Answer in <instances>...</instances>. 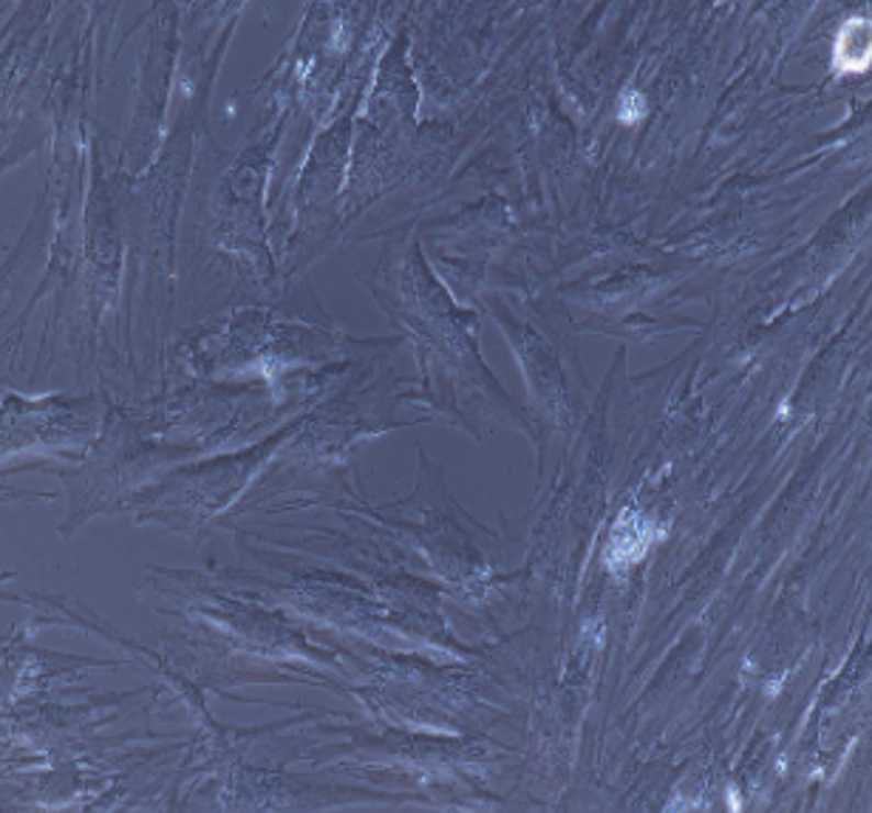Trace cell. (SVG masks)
<instances>
[{
	"label": "cell",
	"instance_id": "obj_1",
	"mask_svg": "<svg viewBox=\"0 0 872 813\" xmlns=\"http://www.w3.org/2000/svg\"><path fill=\"white\" fill-rule=\"evenodd\" d=\"M649 542H651L649 522H646L640 513L629 511V513H624V519H621V522L615 525V531H612L610 556L606 558H610V565L626 567L644 556Z\"/></svg>",
	"mask_w": 872,
	"mask_h": 813
},
{
	"label": "cell",
	"instance_id": "obj_2",
	"mask_svg": "<svg viewBox=\"0 0 872 813\" xmlns=\"http://www.w3.org/2000/svg\"><path fill=\"white\" fill-rule=\"evenodd\" d=\"M836 63L845 71H864L870 66V21H850L836 43Z\"/></svg>",
	"mask_w": 872,
	"mask_h": 813
},
{
	"label": "cell",
	"instance_id": "obj_3",
	"mask_svg": "<svg viewBox=\"0 0 872 813\" xmlns=\"http://www.w3.org/2000/svg\"><path fill=\"white\" fill-rule=\"evenodd\" d=\"M644 111H646L644 97L635 94V91L624 94V100H621V120H626V122L638 120V116H644Z\"/></svg>",
	"mask_w": 872,
	"mask_h": 813
}]
</instances>
